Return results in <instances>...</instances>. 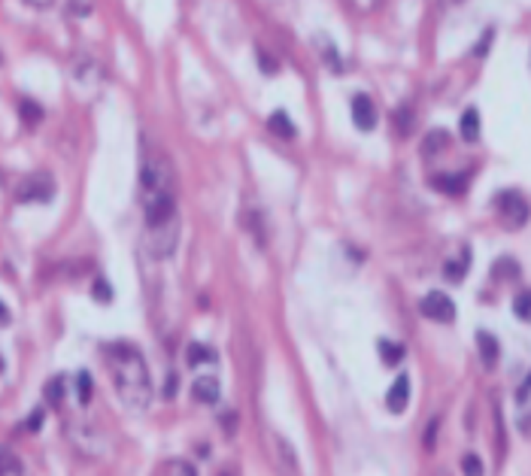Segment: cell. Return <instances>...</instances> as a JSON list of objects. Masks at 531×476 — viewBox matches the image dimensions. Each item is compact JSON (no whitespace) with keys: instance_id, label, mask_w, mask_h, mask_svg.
<instances>
[{"instance_id":"cell-24","label":"cell","mask_w":531,"mask_h":476,"mask_svg":"<svg viewBox=\"0 0 531 476\" xmlns=\"http://www.w3.org/2000/svg\"><path fill=\"white\" fill-rule=\"evenodd\" d=\"M258 64H261L264 73H277V61H270L268 52H258Z\"/></svg>"},{"instance_id":"cell-9","label":"cell","mask_w":531,"mask_h":476,"mask_svg":"<svg viewBox=\"0 0 531 476\" xmlns=\"http://www.w3.org/2000/svg\"><path fill=\"white\" fill-rule=\"evenodd\" d=\"M477 346H479V358H483V364L492 370L498 364V340L489 331H477Z\"/></svg>"},{"instance_id":"cell-18","label":"cell","mask_w":531,"mask_h":476,"mask_svg":"<svg viewBox=\"0 0 531 476\" xmlns=\"http://www.w3.org/2000/svg\"><path fill=\"white\" fill-rule=\"evenodd\" d=\"M513 312H516V319L531 322V291H523V295L513 300Z\"/></svg>"},{"instance_id":"cell-16","label":"cell","mask_w":531,"mask_h":476,"mask_svg":"<svg viewBox=\"0 0 531 476\" xmlns=\"http://www.w3.org/2000/svg\"><path fill=\"white\" fill-rule=\"evenodd\" d=\"M18 473H22V461L13 452L0 449V476H18Z\"/></svg>"},{"instance_id":"cell-25","label":"cell","mask_w":531,"mask_h":476,"mask_svg":"<svg viewBox=\"0 0 531 476\" xmlns=\"http://www.w3.org/2000/svg\"><path fill=\"white\" fill-rule=\"evenodd\" d=\"M437 428H441V422L434 419V422H431V428H428V434H425V446H428V449L434 446V434H437Z\"/></svg>"},{"instance_id":"cell-20","label":"cell","mask_w":531,"mask_h":476,"mask_svg":"<svg viewBox=\"0 0 531 476\" xmlns=\"http://www.w3.org/2000/svg\"><path fill=\"white\" fill-rule=\"evenodd\" d=\"M91 389H95V386H91V377L83 370V373L76 377V391H79V401H83V403L91 401Z\"/></svg>"},{"instance_id":"cell-21","label":"cell","mask_w":531,"mask_h":476,"mask_svg":"<svg viewBox=\"0 0 531 476\" xmlns=\"http://www.w3.org/2000/svg\"><path fill=\"white\" fill-rule=\"evenodd\" d=\"M462 468H465V473H471V476H479V473H483V461H479L477 455H465Z\"/></svg>"},{"instance_id":"cell-4","label":"cell","mask_w":531,"mask_h":476,"mask_svg":"<svg viewBox=\"0 0 531 476\" xmlns=\"http://www.w3.org/2000/svg\"><path fill=\"white\" fill-rule=\"evenodd\" d=\"M419 312L425 319H434V322H453L455 319V303L449 300L443 291H428L419 303Z\"/></svg>"},{"instance_id":"cell-14","label":"cell","mask_w":531,"mask_h":476,"mask_svg":"<svg viewBox=\"0 0 531 476\" xmlns=\"http://www.w3.org/2000/svg\"><path fill=\"white\" fill-rule=\"evenodd\" d=\"M18 116H22L25 125H40L43 121V106L34 104V100H22L18 104Z\"/></svg>"},{"instance_id":"cell-26","label":"cell","mask_w":531,"mask_h":476,"mask_svg":"<svg viewBox=\"0 0 531 476\" xmlns=\"http://www.w3.org/2000/svg\"><path fill=\"white\" fill-rule=\"evenodd\" d=\"M6 325H9V310L0 303V328H6Z\"/></svg>"},{"instance_id":"cell-28","label":"cell","mask_w":531,"mask_h":476,"mask_svg":"<svg viewBox=\"0 0 531 476\" xmlns=\"http://www.w3.org/2000/svg\"><path fill=\"white\" fill-rule=\"evenodd\" d=\"M28 4H30V6H40V9H43V6H52V0H28Z\"/></svg>"},{"instance_id":"cell-19","label":"cell","mask_w":531,"mask_h":476,"mask_svg":"<svg viewBox=\"0 0 531 476\" xmlns=\"http://www.w3.org/2000/svg\"><path fill=\"white\" fill-rule=\"evenodd\" d=\"M446 130H431V137H428L425 140V143H422V152H425V155H431V152L434 149H441V146H446Z\"/></svg>"},{"instance_id":"cell-6","label":"cell","mask_w":531,"mask_h":476,"mask_svg":"<svg viewBox=\"0 0 531 476\" xmlns=\"http://www.w3.org/2000/svg\"><path fill=\"white\" fill-rule=\"evenodd\" d=\"M352 121L359 130H374L376 128V109H374V100L367 94L352 97Z\"/></svg>"},{"instance_id":"cell-10","label":"cell","mask_w":531,"mask_h":476,"mask_svg":"<svg viewBox=\"0 0 531 476\" xmlns=\"http://www.w3.org/2000/svg\"><path fill=\"white\" fill-rule=\"evenodd\" d=\"M431 185H434L437 191H443V195H465V188H467V176H462V173H455V176L441 173V176H434V179H431Z\"/></svg>"},{"instance_id":"cell-17","label":"cell","mask_w":531,"mask_h":476,"mask_svg":"<svg viewBox=\"0 0 531 476\" xmlns=\"http://www.w3.org/2000/svg\"><path fill=\"white\" fill-rule=\"evenodd\" d=\"M61 398H64V379L55 377L46 382V403L49 407H61Z\"/></svg>"},{"instance_id":"cell-13","label":"cell","mask_w":531,"mask_h":476,"mask_svg":"<svg viewBox=\"0 0 531 476\" xmlns=\"http://www.w3.org/2000/svg\"><path fill=\"white\" fill-rule=\"evenodd\" d=\"M380 358L389 364V367H395V364L404 361V346L401 343H392V340H380Z\"/></svg>"},{"instance_id":"cell-5","label":"cell","mask_w":531,"mask_h":476,"mask_svg":"<svg viewBox=\"0 0 531 476\" xmlns=\"http://www.w3.org/2000/svg\"><path fill=\"white\" fill-rule=\"evenodd\" d=\"M52 195H55V185L46 173L43 176H28L22 182V188H18V200H25V204H43V200H49Z\"/></svg>"},{"instance_id":"cell-11","label":"cell","mask_w":531,"mask_h":476,"mask_svg":"<svg viewBox=\"0 0 531 476\" xmlns=\"http://www.w3.org/2000/svg\"><path fill=\"white\" fill-rule=\"evenodd\" d=\"M268 128H270L277 137H282V140H292V137H294V130H298V128H294V121H292L289 116H285L282 109H277V113H273V116L268 118Z\"/></svg>"},{"instance_id":"cell-22","label":"cell","mask_w":531,"mask_h":476,"mask_svg":"<svg viewBox=\"0 0 531 476\" xmlns=\"http://www.w3.org/2000/svg\"><path fill=\"white\" fill-rule=\"evenodd\" d=\"M95 298H97L100 303H109V300H112V291H109V286H107L104 279L95 282Z\"/></svg>"},{"instance_id":"cell-15","label":"cell","mask_w":531,"mask_h":476,"mask_svg":"<svg viewBox=\"0 0 531 476\" xmlns=\"http://www.w3.org/2000/svg\"><path fill=\"white\" fill-rule=\"evenodd\" d=\"M213 361H216V352H213L210 346H201V343L189 346V364H191V367H198V364H213Z\"/></svg>"},{"instance_id":"cell-2","label":"cell","mask_w":531,"mask_h":476,"mask_svg":"<svg viewBox=\"0 0 531 476\" xmlns=\"http://www.w3.org/2000/svg\"><path fill=\"white\" fill-rule=\"evenodd\" d=\"M107 364L112 370V386H116L121 403L131 413H143L152 403V377L140 349L128 346V343L107 346Z\"/></svg>"},{"instance_id":"cell-1","label":"cell","mask_w":531,"mask_h":476,"mask_svg":"<svg viewBox=\"0 0 531 476\" xmlns=\"http://www.w3.org/2000/svg\"><path fill=\"white\" fill-rule=\"evenodd\" d=\"M140 195L149 231L177 221V170L161 149H149L140 167Z\"/></svg>"},{"instance_id":"cell-27","label":"cell","mask_w":531,"mask_h":476,"mask_svg":"<svg viewBox=\"0 0 531 476\" xmlns=\"http://www.w3.org/2000/svg\"><path fill=\"white\" fill-rule=\"evenodd\" d=\"M528 391H531V377H528V382H525V386L519 389V401H525V398H528Z\"/></svg>"},{"instance_id":"cell-7","label":"cell","mask_w":531,"mask_h":476,"mask_svg":"<svg viewBox=\"0 0 531 476\" xmlns=\"http://www.w3.org/2000/svg\"><path fill=\"white\" fill-rule=\"evenodd\" d=\"M191 398L198 403H219L222 398V386L216 377H198L195 386H191Z\"/></svg>"},{"instance_id":"cell-8","label":"cell","mask_w":531,"mask_h":476,"mask_svg":"<svg viewBox=\"0 0 531 476\" xmlns=\"http://www.w3.org/2000/svg\"><path fill=\"white\" fill-rule=\"evenodd\" d=\"M407 401H410V379H407V373H401V377L395 379V386L389 389V394H386V407L392 413H404Z\"/></svg>"},{"instance_id":"cell-3","label":"cell","mask_w":531,"mask_h":476,"mask_svg":"<svg viewBox=\"0 0 531 476\" xmlns=\"http://www.w3.org/2000/svg\"><path fill=\"white\" fill-rule=\"evenodd\" d=\"M495 204H498V216L504 219V225H507L510 231L523 228L525 221H528V216H531L525 197L519 195V191H501V195L495 197Z\"/></svg>"},{"instance_id":"cell-23","label":"cell","mask_w":531,"mask_h":476,"mask_svg":"<svg viewBox=\"0 0 531 476\" xmlns=\"http://www.w3.org/2000/svg\"><path fill=\"white\" fill-rule=\"evenodd\" d=\"M43 416H46L43 410H34V413L28 416V425H25V428H28V431H40V428H43Z\"/></svg>"},{"instance_id":"cell-12","label":"cell","mask_w":531,"mask_h":476,"mask_svg":"<svg viewBox=\"0 0 531 476\" xmlns=\"http://www.w3.org/2000/svg\"><path fill=\"white\" fill-rule=\"evenodd\" d=\"M462 137L467 140V143H477L479 140V113L471 106V109H465V116H462Z\"/></svg>"},{"instance_id":"cell-29","label":"cell","mask_w":531,"mask_h":476,"mask_svg":"<svg viewBox=\"0 0 531 476\" xmlns=\"http://www.w3.org/2000/svg\"><path fill=\"white\" fill-rule=\"evenodd\" d=\"M4 367H6V364H4V358H0V373H4Z\"/></svg>"}]
</instances>
